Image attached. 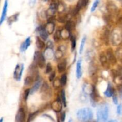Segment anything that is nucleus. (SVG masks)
Instances as JSON below:
<instances>
[{"label":"nucleus","mask_w":122,"mask_h":122,"mask_svg":"<svg viewBox=\"0 0 122 122\" xmlns=\"http://www.w3.org/2000/svg\"><path fill=\"white\" fill-rule=\"evenodd\" d=\"M61 39V30H56V33H54V39L55 41L58 42Z\"/></svg>","instance_id":"obj_34"},{"label":"nucleus","mask_w":122,"mask_h":122,"mask_svg":"<svg viewBox=\"0 0 122 122\" xmlns=\"http://www.w3.org/2000/svg\"><path fill=\"white\" fill-rule=\"evenodd\" d=\"M67 76L66 73H64L62 75L60 79V82L61 86H66L67 83Z\"/></svg>","instance_id":"obj_30"},{"label":"nucleus","mask_w":122,"mask_h":122,"mask_svg":"<svg viewBox=\"0 0 122 122\" xmlns=\"http://www.w3.org/2000/svg\"><path fill=\"white\" fill-rule=\"evenodd\" d=\"M54 56V52H53L52 48H46L45 51V55L44 57L48 60H51L53 58Z\"/></svg>","instance_id":"obj_20"},{"label":"nucleus","mask_w":122,"mask_h":122,"mask_svg":"<svg viewBox=\"0 0 122 122\" xmlns=\"http://www.w3.org/2000/svg\"><path fill=\"white\" fill-rule=\"evenodd\" d=\"M30 89H26V90L24 92V94H23V97H24V100L25 101H27V98H28V97L30 94Z\"/></svg>","instance_id":"obj_41"},{"label":"nucleus","mask_w":122,"mask_h":122,"mask_svg":"<svg viewBox=\"0 0 122 122\" xmlns=\"http://www.w3.org/2000/svg\"><path fill=\"white\" fill-rule=\"evenodd\" d=\"M36 45L39 50H43L45 47V44L43 40L39 36L36 37Z\"/></svg>","instance_id":"obj_21"},{"label":"nucleus","mask_w":122,"mask_h":122,"mask_svg":"<svg viewBox=\"0 0 122 122\" xmlns=\"http://www.w3.org/2000/svg\"><path fill=\"white\" fill-rule=\"evenodd\" d=\"M66 1H68V2H73L75 0H66Z\"/></svg>","instance_id":"obj_49"},{"label":"nucleus","mask_w":122,"mask_h":122,"mask_svg":"<svg viewBox=\"0 0 122 122\" xmlns=\"http://www.w3.org/2000/svg\"><path fill=\"white\" fill-rule=\"evenodd\" d=\"M107 10H108L110 13H116L117 12V8L116 7V6L112 2H109V3L107 4Z\"/></svg>","instance_id":"obj_25"},{"label":"nucleus","mask_w":122,"mask_h":122,"mask_svg":"<svg viewBox=\"0 0 122 122\" xmlns=\"http://www.w3.org/2000/svg\"><path fill=\"white\" fill-rule=\"evenodd\" d=\"M111 42L113 45H119L122 42V33L117 29H114L110 35Z\"/></svg>","instance_id":"obj_4"},{"label":"nucleus","mask_w":122,"mask_h":122,"mask_svg":"<svg viewBox=\"0 0 122 122\" xmlns=\"http://www.w3.org/2000/svg\"><path fill=\"white\" fill-rule=\"evenodd\" d=\"M72 122V120H71V119H70V120H69V122Z\"/></svg>","instance_id":"obj_51"},{"label":"nucleus","mask_w":122,"mask_h":122,"mask_svg":"<svg viewBox=\"0 0 122 122\" xmlns=\"http://www.w3.org/2000/svg\"><path fill=\"white\" fill-rule=\"evenodd\" d=\"M53 86L54 87V88L57 89V88H59L61 86L60 82V80L58 79H56L54 80L53 81Z\"/></svg>","instance_id":"obj_38"},{"label":"nucleus","mask_w":122,"mask_h":122,"mask_svg":"<svg viewBox=\"0 0 122 122\" xmlns=\"http://www.w3.org/2000/svg\"><path fill=\"white\" fill-rule=\"evenodd\" d=\"M52 71V65L50 63H48L47 64H46V69H45V73L46 74L50 73L51 71Z\"/></svg>","instance_id":"obj_37"},{"label":"nucleus","mask_w":122,"mask_h":122,"mask_svg":"<svg viewBox=\"0 0 122 122\" xmlns=\"http://www.w3.org/2000/svg\"><path fill=\"white\" fill-rule=\"evenodd\" d=\"M99 58H100V61L101 63V65L103 67L106 68V69H108L110 67V63L108 62V59L107 58L106 53L104 52H101L99 56Z\"/></svg>","instance_id":"obj_10"},{"label":"nucleus","mask_w":122,"mask_h":122,"mask_svg":"<svg viewBox=\"0 0 122 122\" xmlns=\"http://www.w3.org/2000/svg\"><path fill=\"white\" fill-rule=\"evenodd\" d=\"M75 23H74L73 21H71V20H69V21H67L65 26L66 29H67L68 31H69V32H70L71 31H72L73 30L75 29Z\"/></svg>","instance_id":"obj_24"},{"label":"nucleus","mask_w":122,"mask_h":122,"mask_svg":"<svg viewBox=\"0 0 122 122\" xmlns=\"http://www.w3.org/2000/svg\"><path fill=\"white\" fill-rule=\"evenodd\" d=\"M70 35H71L70 34V32L68 31L67 29H66L65 28L61 30V39H67L68 38H70Z\"/></svg>","instance_id":"obj_26"},{"label":"nucleus","mask_w":122,"mask_h":122,"mask_svg":"<svg viewBox=\"0 0 122 122\" xmlns=\"http://www.w3.org/2000/svg\"><path fill=\"white\" fill-rule=\"evenodd\" d=\"M106 54L110 64L115 65L117 63V59L116 57V55L113 52V50L112 48H108L106 50Z\"/></svg>","instance_id":"obj_7"},{"label":"nucleus","mask_w":122,"mask_h":122,"mask_svg":"<svg viewBox=\"0 0 122 122\" xmlns=\"http://www.w3.org/2000/svg\"><path fill=\"white\" fill-rule=\"evenodd\" d=\"M33 63L36 64L37 66L41 69L45 67L46 66V63H45V58L44 55L39 51H36L33 57Z\"/></svg>","instance_id":"obj_3"},{"label":"nucleus","mask_w":122,"mask_h":122,"mask_svg":"<svg viewBox=\"0 0 122 122\" xmlns=\"http://www.w3.org/2000/svg\"><path fill=\"white\" fill-rule=\"evenodd\" d=\"M88 2H89V0H79V2H77L76 7L81 10L82 8L85 7L88 5Z\"/></svg>","instance_id":"obj_27"},{"label":"nucleus","mask_w":122,"mask_h":122,"mask_svg":"<svg viewBox=\"0 0 122 122\" xmlns=\"http://www.w3.org/2000/svg\"><path fill=\"white\" fill-rule=\"evenodd\" d=\"M41 84H42V82L40 79H38L37 81H36L35 82V83L33 84V86H32V89H30V94H33L35 92H36L39 89Z\"/></svg>","instance_id":"obj_16"},{"label":"nucleus","mask_w":122,"mask_h":122,"mask_svg":"<svg viewBox=\"0 0 122 122\" xmlns=\"http://www.w3.org/2000/svg\"><path fill=\"white\" fill-rule=\"evenodd\" d=\"M51 108L56 113H60L61 112L63 107V103L61 100L60 98L58 97L54 101L52 102L51 104Z\"/></svg>","instance_id":"obj_8"},{"label":"nucleus","mask_w":122,"mask_h":122,"mask_svg":"<svg viewBox=\"0 0 122 122\" xmlns=\"http://www.w3.org/2000/svg\"><path fill=\"white\" fill-rule=\"evenodd\" d=\"M66 119V113L65 112H63L60 114V120L61 122H64Z\"/></svg>","instance_id":"obj_45"},{"label":"nucleus","mask_w":122,"mask_h":122,"mask_svg":"<svg viewBox=\"0 0 122 122\" xmlns=\"http://www.w3.org/2000/svg\"><path fill=\"white\" fill-rule=\"evenodd\" d=\"M63 56V50H62L61 46H60V47H59L57 50V51H56V52L55 53V57L57 59L59 60L61 59L62 57Z\"/></svg>","instance_id":"obj_29"},{"label":"nucleus","mask_w":122,"mask_h":122,"mask_svg":"<svg viewBox=\"0 0 122 122\" xmlns=\"http://www.w3.org/2000/svg\"><path fill=\"white\" fill-rule=\"evenodd\" d=\"M19 14L18 13L14 14V15H12V16L10 17L8 19V22L10 25H11V23H13V22H15L17 20H18V17H19Z\"/></svg>","instance_id":"obj_33"},{"label":"nucleus","mask_w":122,"mask_h":122,"mask_svg":"<svg viewBox=\"0 0 122 122\" xmlns=\"http://www.w3.org/2000/svg\"><path fill=\"white\" fill-rule=\"evenodd\" d=\"M86 40V38L85 36H84L83 38H82V41H81V46H80V48H79V53H80V54H82V52H83V49H84L85 45Z\"/></svg>","instance_id":"obj_35"},{"label":"nucleus","mask_w":122,"mask_h":122,"mask_svg":"<svg viewBox=\"0 0 122 122\" xmlns=\"http://www.w3.org/2000/svg\"><path fill=\"white\" fill-rule=\"evenodd\" d=\"M97 70V69L96 65L94 64V62H91L90 66L89 67V73L91 77L95 76Z\"/></svg>","instance_id":"obj_22"},{"label":"nucleus","mask_w":122,"mask_h":122,"mask_svg":"<svg viewBox=\"0 0 122 122\" xmlns=\"http://www.w3.org/2000/svg\"><path fill=\"white\" fill-rule=\"evenodd\" d=\"M36 2V0H30L29 1V5L31 7H33L35 5Z\"/></svg>","instance_id":"obj_47"},{"label":"nucleus","mask_w":122,"mask_h":122,"mask_svg":"<svg viewBox=\"0 0 122 122\" xmlns=\"http://www.w3.org/2000/svg\"><path fill=\"white\" fill-rule=\"evenodd\" d=\"M117 113L119 115H121L122 113V105L120 104L117 107Z\"/></svg>","instance_id":"obj_43"},{"label":"nucleus","mask_w":122,"mask_h":122,"mask_svg":"<svg viewBox=\"0 0 122 122\" xmlns=\"http://www.w3.org/2000/svg\"><path fill=\"white\" fill-rule=\"evenodd\" d=\"M109 108L108 105L102 104L99 106L97 112V117L98 122H106L108 117Z\"/></svg>","instance_id":"obj_2"},{"label":"nucleus","mask_w":122,"mask_h":122,"mask_svg":"<svg viewBox=\"0 0 122 122\" xmlns=\"http://www.w3.org/2000/svg\"><path fill=\"white\" fill-rule=\"evenodd\" d=\"M45 29L48 34H52L55 30V24L54 21H48Z\"/></svg>","instance_id":"obj_15"},{"label":"nucleus","mask_w":122,"mask_h":122,"mask_svg":"<svg viewBox=\"0 0 122 122\" xmlns=\"http://www.w3.org/2000/svg\"><path fill=\"white\" fill-rule=\"evenodd\" d=\"M7 8H8V0H5L4 2V5L3 9H2V14H1V19H0V26L2 24L4 21L5 20L6 18V15H7Z\"/></svg>","instance_id":"obj_13"},{"label":"nucleus","mask_w":122,"mask_h":122,"mask_svg":"<svg viewBox=\"0 0 122 122\" xmlns=\"http://www.w3.org/2000/svg\"><path fill=\"white\" fill-rule=\"evenodd\" d=\"M114 93V88H113L112 85L110 83H108V86H107V88L106 89V91L104 92V94L106 97H111L113 96V94Z\"/></svg>","instance_id":"obj_17"},{"label":"nucleus","mask_w":122,"mask_h":122,"mask_svg":"<svg viewBox=\"0 0 122 122\" xmlns=\"http://www.w3.org/2000/svg\"><path fill=\"white\" fill-rule=\"evenodd\" d=\"M34 81H35L33 79V77L29 75V76H26V78L25 79V85L26 86H31Z\"/></svg>","instance_id":"obj_28"},{"label":"nucleus","mask_w":122,"mask_h":122,"mask_svg":"<svg viewBox=\"0 0 122 122\" xmlns=\"http://www.w3.org/2000/svg\"><path fill=\"white\" fill-rule=\"evenodd\" d=\"M38 113H39V111H36V112H34V113H31L29 115V116L27 122H32V120H34L35 118L36 117V116L38 115Z\"/></svg>","instance_id":"obj_36"},{"label":"nucleus","mask_w":122,"mask_h":122,"mask_svg":"<svg viewBox=\"0 0 122 122\" xmlns=\"http://www.w3.org/2000/svg\"><path fill=\"white\" fill-rule=\"evenodd\" d=\"M70 41H71V51H73L75 50V48L76 46V39L73 35H70Z\"/></svg>","instance_id":"obj_32"},{"label":"nucleus","mask_w":122,"mask_h":122,"mask_svg":"<svg viewBox=\"0 0 122 122\" xmlns=\"http://www.w3.org/2000/svg\"><path fill=\"white\" fill-rule=\"evenodd\" d=\"M99 2H100V0H95V1H94V4H93L92 5V7L91 8V12H94V11L96 10L97 7L98 5Z\"/></svg>","instance_id":"obj_40"},{"label":"nucleus","mask_w":122,"mask_h":122,"mask_svg":"<svg viewBox=\"0 0 122 122\" xmlns=\"http://www.w3.org/2000/svg\"><path fill=\"white\" fill-rule=\"evenodd\" d=\"M97 122L96 121H94V122H91V121H89V122Z\"/></svg>","instance_id":"obj_52"},{"label":"nucleus","mask_w":122,"mask_h":122,"mask_svg":"<svg viewBox=\"0 0 122 122\" xmlns=\"http://www.w3.org/2000/svg\"><path fill=\"white\" fill-rule=\"evenodd\" d=\"M67 67V61L66 60H63V61L60 62L57 65L58 71L59 73H63L66 70Z\"/></svg>","instance_id":"obj_19"},{"label":"nucleus","mask_w":122,"mask_h":122,"mask_svg":"<svg viewBox=\"0 0 122 122\" xmlns=\"http://www.w3.org/2000/svg\"><path fill=\"white\" fill-rule=\"evenodd\" d=\"M58 122H60V121H58Z\"/></svg>","instance_id":"obj_53"},{"label":"nucleus","mask_w":122,"mask_h":122,"mask_svg":"<svg viewBox=\"0 0 122 122\" xmlns=\"http://www.w3.org/2000/svg\"><path fill=\"white\" fill-rule=\"evenodd\" d=\"M116 54L117 56L118 57L119 59L120 60V61L122 63V48L120 47L116 51Z\"/></svg>","instance_id":"obj_39"},{"label":"nucleus","mask_w":122,"mask_h":122,"mask_svg":"<svg viewBox=\"0 0 122 122\" xmlns=\"http://www.w3.org/2000/svg\"><path fill=\"white\" fill-rule=\"evenodd\" d=\"M82 60H79L76 64V76L77 79H80L82 77Z\"/></svg>","instance_id":"obj_18"},{"label":"nucleus","mask_w":122,"mask_h":122,"mask_svg":"<svg viewBox=\"0 0 122 122\" xmlns=\"http://www.w3.org/2000/svg\"><path fill=\"white\" fill-rule=\"evenodd\" d=\"M55 77H56V72L54 71H52L50 74L49 76V81L50 82H52L54 80Z\"/></svg>","instance_id":"obj_42"},{"label":"nucleus","mask_w":122,"mask_h":122,"mask_svg":"<svg viewBox=\"0 0 122 122\" xmlns=\"http://www.w3.org/2000/svg\"><path fill=\"white\" fill-rule=\"evenodd\" d=\"M109 38H110V31L107 28H106L102 33V39L104 41L105 44L106 45H108L109 42Z\"/></svg>","instance_id":"obj_23"},{"label":"nucleus","mask_w":122,"mask_h":122,"mask_svg":"<svg viewBox=\"0 0 122 122\" xmlns=\"http://www.w3.org/2000/svg\"><path fill=\"white\" fill-rule=\"evenodd\" d=\"M3 120H4L3 117H2L1 119H0V122H3Z\"/></svg>","instance_id":"obj_50"},{"label":"nucleus","mask_w":122,"mask_h":122,"mask_svg":"<svg viewBox=\"0 0 122 122\" xmlns=\"http://www.w3.org/2000/svg\"><path fill=\"white\" fill-rule=\"evenodd\" d=\"M108 122H118L116 120H110V121H108Z\"/></svg>","instance_id":"obj_48"},{"label":"nucleus","mask_w":122,"mask_h":122,"mask_svg":"<svg viewBox=\"0 0 122 122\" xmlns=\"http://www.w3.org/2000/svg\"><path fill=\"white\" fill-rule=\"evenodd\" d=\"M77 117L81 122L91 121L93 118V112L89 108H83L79 110L77 113Z\"/></svg>","instance_id":"obj_1"},{"label":"nucleus","mask_w":122,"mask_h":122,"mask_svg":"<svg viewBox=\"0 0 122 122\" xmlns=\"http://www.w3.org/2000/svg\"><path fill=\"white\" fill-rule=\"evenodd\" d=\"M100 95L95 85L92 86V90L90 92V101L92 107H95L100 100Z\"/></svg>","instance_id":"obj_5"},{"label":"nucleus","mask_w":122,"mask_h":122,"mask_svg":"<svg viewBox=\"0 0 122 122\" xmlns=\"http://www.w3.org/2000/svg\"><path fill=\"white\" fill-rule=\"evenodd\" d=\"M31 44V39L30 37H28L27 38H26V40L25 41V42L21 44V46H20V51L21 52H25V51L27 50V49L28 48L29 46H30Z\"/></svg>","instance_id":"obj_14"},{"label":"nucleus","mask_w":122,"mask_h":122,"mask_svg":"<svg viewBox=\"0 0 122 122\" xmlns=\"http://www.w3.org/2000/svg\"><path fill=\"white\" fill-rule=\"evenodd\" d=\"M112 97H113V102H114V104H116V105L118 104L117 97V95H116L115 92H114V94H113V96H112Z\"/></svg>","instance_id":"obj_44"},{"label":"nucleus","mask_w":122,"mask_h":122,"mask_svg":"<svg viewBox=\"0 0 122 122\" xmlns=\"http://www.w3.org/2000/svg\"><path fill=\"white\" fill-rule=\"evenodd\" d=\"M53 43H52L51 41H49L47 42V44H46V48H50L53 49Z\"/></svg>","instance_id":"obj_46"},{"label":"nucleus","mask_w":122,"mask_h":122,"mask_svg":"<svg viewBox=\"0 0 122 122\" xmlns=\"http://www.w3.org/2000/svg\"><path fill=\"white\" fill-rule=\"evenodd\" d=\"M60 99L62 101V103H63V106L64 107H66L67 106V102H66V94H65V91H64V89L61 91V94H60Z\"/></svg>","instance_id":"obj_31"},{"label":"nucleus","mask_w":122,"mask_h":122,"mask_svg":"<svg viewBox=\"0 0 122 122\" xmlns=\"http://www.w3.org/2000/svg\"><path fill=\"white\" fill-rule=\"evenodd\" d=\"M57 6H58V4L57 3L52 2L50 4V6L48 10L46 11V14L51 17L53 16V15H54L56 12L57 11Z\"/></svg>","instance_id":"obj_12"},{"label":"nucleus","mask_w":122,"mask_h":122,"mask_svg":"<svg viewBox=\"0 0 122 122\" xmlns=\"http://www.w3.org/2000/svg\"><path fill=\"white\" fill-rule=\"evenodd\" d=\"M24 70L23 64H17L14 69L13 77L16 81H20L21 79L23 72Z\"/></svg>","instance_id":"obj_6"},{"label":"nucleus","mask_w":122,"mask_h":122,"mask_svg":"<svg viewBox=\"0 0 122 122\" xmlns=\"http://www.w3.org/2000/svg\"><path fill=\"white\" fill-rule=\"evenodd\" d=\"M36 30L39 33L41 38H42L43 40L46 41L48 39L49 34L46 31L45 27H44L43 26H39V27H37Z\"/></svg>","instance_id":"obj_11"},{"label":"nucleus","mask_w":122,"mask_h":122,"mask_svg":"<svg viewBox=\"0 0 122 122\" xmlns=\"http://www.w3.org/2000/svg\"><path fill=\"white\" fill-rule=\"evenodd\" d=\"M15 122H26V113L23 108H20L15 116Z\"/></svg>","instance_id":"obj_9"}]
</instances>
